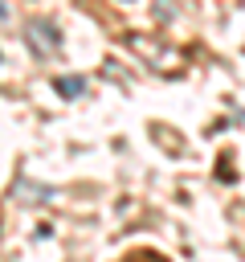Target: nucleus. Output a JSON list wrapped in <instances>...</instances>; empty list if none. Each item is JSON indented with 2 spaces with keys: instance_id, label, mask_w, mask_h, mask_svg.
<instances>
[{
  "instance_id": "nucleus-1",
  "label": "nucleus",
  "mask_w": 245,
  "mask_h": 262,
  "mask_svg": "<svg viewBox=\"0 0 245 262\" xmlns=\"http://www.w3.org/2000/svg\"><path fill=\"white\" fill-rule=\"evenodd\" d=\"M29 45H33L37 53H53V49L61 45V33H57L49 20H37V25H29Z\"/></svg>"
},
{
  "instance_id": "nucleus-2",
  "label": "nucleus",
  "mask_w": 245,
  "mask_h": 262,
  "mask_svg": "<svg viewBox=\"0 0 245 262\" xmlns=\"http://www.w3.org/2000/svg\"><path fill=\"white\" fill-rule=\"evenodd\" d=\"M57 90H61V94H82V90H86V82H82V78H61V82H57Z\"/></svg>"
}]
</instances>
